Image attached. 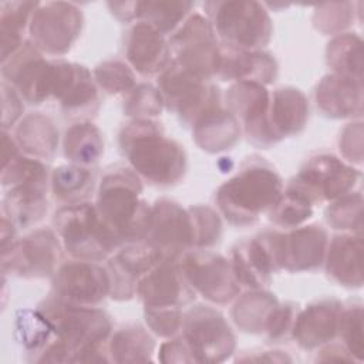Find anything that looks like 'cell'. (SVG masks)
<instances>
[{
	"label": "cell",
	"mask_w": 364,
	"mask_h": 364,
	"mask_svg": "<svg viewBox=\"0 0 364 364\" xmlns=\"http://www.w3.org/2000/svg\"><path fill=\"white\" fill-rule=\"evenodd\" d=\"M240 129L236 118L220 108L205 115L195 124V139L202 149L219 152L232 146L239 138Z\"/></svg>",
	"instance_id": "27"
},
{
	"label": "cell",
	"mask_w": 364,
	"mask_h": 364,
	"mask_svg": "<svg viewBox=\"0 0 364 364\" xmlns=\"http://www.w3.org/2000/svg\"><path fill=\"white\" fill-rule=\"evenodd\" d=\"M158 85L164 104L193 127L205 115L220 108L218 88L178 64L162 73Z\"/></svg>",
	"instance_id": "7"
},
{
	"label": "cell",
	"mask_w": 364,
	"mask_h": 364,
	"mask_svg": "<svg viewBox=\"0 0 364 364\" xmlns=\"http://www.w3.org/2000/svg\"><path fill=\"white\" fill-rule=\"evenodd\" d=\"M148 326L159 336H172L182 326V314L178 307H154L145 313Z\"/></svg>",
	"instance_id": "42"
},
{
	"label": "cell",
	"mask_w": 364,
	"mask_h": 364,
	"mask_svg": "<svg viewBox=\"0 0 364 364\" xmlns=\"http://www.w3.org/2000/svg\"><path fill=\"white\" fill-rule=\"evenodd\" d=\"M326 232L318 226H306L283 235V267L309 270L318 266L324 256Z\"/></svg>",
	"instance_id": "22"
},
{
	"label": "cell",
	"mask_w": 364,
	"mask_h": 364,
	"mask_svg": "<svg viewBox=\"0 0 364 364\" xmlns=\"http://www.w3.org/2000/svg\"><path fill=\"white\" fill-rule=\"evenodd\" d=\"M274 60L259 51L236 50L225 47L220 50L218 75L225 80H237L239 82L267 84L276 77Z\"/></svg>",
	"instance_id": "19"
},
{
	"label": "cell",
	"mask_w": 364,
	"mask_h": 364,
	"mask_svg": "<svg viewBox=\"0 0 364 364\" xmlns=\"http://www.w3.org/2000/svg\"><path fill=\"white\" fill-rule=\"evenodd\" d=\"M51 186L57 199L68 205L81 203L92 191L94 173L87 166L63 165L54 169Z\"/></svg>",
	"instance_id": "30"
},
{
	"label": "cell",
	"mask_w": 364,
	"mask_h": 364,
	"mask_svg": "<svg viewBox=\"0 0 364 364\" xmlns=\"http://www.w3.org/2000/svg\"><path fill=\"white\" fill-rule=\"evenodd\" d=\"M183 340L196 361H223L235 347V337L218 311L198 306L182 320Z\"/></svg>",
	"instance_id": "9"
},
{
	"label": "cell",
	"mask_w": 364,
	"mask_h": 364,
	"mask_svg": "<svg viewBox=\"0 0 364 364\" xmlns=\"http://www.w3.org/2000/svg\"><path fill=\"white\" fill-rule=\"evenodd\" d=\"M47 181H31L10 188L4 198V212L16 226H28L43 218L47 210Z\"/></svg>",
	"instance_id": "24"
},
{
	"label": "cell",
	"mask_w": 364,
	"mask_h": 364,
	"mask_svg": "<svg viewBox=\"0 0 364 364\" xmlns=\"http://www.w3.org/2000/svg\"><path fill=\"white\" fill-rule=\"evenodd\" d=\"M119 144L132 169L151 183L169 186L185 173L186 158L182 146L149 119L128 124L119 135Z\"/></svg>",
	"instance_id": "1"
},
{
	"label": "cell",
	"mask_w": 364,
	"mask_h": 364,
	"mask_svg": "<svg viewBox=\"0 0 364 364\" xmlns=\"http://www.w3.org/2000/svg\"><path fill=\"white\" fill-rule=\"evenodd\" d=\"M162 97L159 90H155L151 85H139L132 90L129 95L125 111L128 115L138 117V119H148L149 117H155L161 112L162 108Z\"/></svg>",
	"instance_id": "40"
},
{
	"label": "cell",
	"mask_w": 364,
	"mask_h": 364,
	"mask_svg": "<svg viewBox=\"0 0 364 364\" xmlns=\"http://www.w3.org/2000/svg\"><path fill=\"white\" fill-rule=\"evenodd\" d=\"M361 307L348 309L344 313L340 311L338 327L348 353L357 355L360 360L363 357V321H361Z\"/></svg>",
	"instance_id": "41"
},
{
	"label": "cell",
	"mask_w": 364,
	"mask_h": 364,
	"mask_svg": "<svg viewBox=\"0 0 364 364\" xmlns=\"http://www.w3.org/2000/svg\"><path fill=\"white\" fill-rule=\"evenodd\" d=\"M340 304L336 301H320L309 306L299 314L293 324V336L304 348H314L330 341L338 327Z\"/></svg>",
	"instance_id": "21"
},
{
	"label": "cell",
	"mask_w": 364,
	"mask_h": 364,
	"mask_svg": "<svg viewBox=\"0 0 364 364\" xmlns=\"http://www.w3.org/2000/svg\"><path fill=\"white\" fill-rule=\"evenodd\" d=\"M360 44V40L354 36L338 37L331 44H328V64L338 73V75L357 80L354 77V70L358 75L361 73Z\"/></svg>",
	"instance_id": "35"
},
{
	"label": "cell",
	"mask_w": 364,
	"mask_h": 364,
	"mask_svg": "<svg viewBox=\"0 0 364 364\" xmlns=\"http://www.w3.org/2000/svg\"><path fill=\"white\" fill-rule=\"evenodd\" d=\"M169 44L175 50L176 64L183 70L205 81L218 74L220 50L209 20L199 14L189 17Z\"/></svg>",
	"instance_id": "8"
},
{
	"label": "cell",
	"mask_w": 364,
	"mask_h": 364,
	"mask_svg": "<svg viewBox=\"0 0 364 364\" xmlns=\"http://www.w3.org/2000/svg\"><path fill=\"white\" fill-rule=\"evenodd\" d=\"M361 239L338 236L330 245L327 272L337 282L348 286L361 284Z\"/></svg>",
	"instance_id": "26"
},
{
	"label": "cell",
	"mask_w": 364,
	"mask_h": 364,
	"mask_svg": "<svg viewBox=\"0 0 364 364\" xmlns=\"http://www.w3.org/2000/svg\"><path fill=\"white\" fill-rule=\"evenodd\" d=\"M229 112L243 122V127L255 142L260 145L274 144V136L269 124L270 97L263 85L256 82H237L228 95Z\"/></svg>",
	"instance_id": "16"
},
{
	"label": "cell",
	"mask_w": 364,
	"mask_h": 364,
	"mask_svg": "<svg viewBox=\"0 0 364 364\" xmlns=\"http://www.w3.org/2000/svg\"><path fill=\"white\" fill-rule=\"evenodd\" d=\"M311 215V203L297 193L287 191L286 195H282L277 203L272 208L270 219L280 226L294 228L307 220Z\"/></svg>",
	"instance_id": "37"
},
{
	"label": "cell",
	"mask_w": 364,
	"mask_h": 364,
	"mask_svg": "<svg viewBox=\"0 0 364 364\" xmlns=\"http://www.w3.org/2000/svg\"><path fill=\"white\" fill-rule=\"evenodd\" d=\"M37 7L38 3L30 1L1 3V63L23 46L21 34L26 28L30 14L34 13Z\"/></svg>",
	"instance_id": "32"
},
{
	"label": "cell",
	"mask_w": 364,
	"mask_h": 364,
	"mask_svg": "<svg viewBox=\"0 0 364 364\" xmlns=\"http://www.w3.org/2000/svg\"><path fill=\"white\" fill-rule=\"evenodd\" d=\"M17 333L20 343L28 350H38L44 344L47 346L48 337L53 328L48 320L41 314L40 310L31 311L24 310L17 317Z\"/></svg>",
	"instance_id": "36"
},
{
	"label": "cell",
	"mask_w": 364,
	"mask_h": 364,
	"mask_svg": "<svg viewBox=\"0 0 364 364\" xmlns=\"http://www.w3.org/2000/svg\"><path fill=\"white\" fill-rule=\"evenodd\" d=\"M104 142L97 127L90 122L73 125L64 138V154L75 165L90 166L98 161Z\"/></svg>",
	"instance_id": "29"
},
{
	"label": "cell",
	"mask_w": 364,
	"mask_h": 364,
	"mask_svg": "<svg viewBox=\"0 0 364 364\" xmlns=\"http://www.w3.org/2000/svg\"><path fill=\"white\" fill-rule=\"evenodd\" d=\"M282 196V181L269 166L250 165L218 191V205L226 219L237 226L250 225L272 209Z\"/></svg>",
	"instance_id": "4"
},
{
	"label": "cell",
	"mask_w": 364,
	"mask_h": 364,
	"mask_svg": "<svg viewBox=\"0 0 364 364\" xmlns=\"http://www.w3.org/2000/svg\"><path fill=\"white\" fill-rule=\"evenodd\" d=\"M55 296L81 306H92L111 293L109 274L92 262H74L60 267L53 280Z\"/></svg>",
	"instance_id": "15"
},
{
	"label": "cell",
	"mask_w": 364,
	"mask_h": 364,
	"mask_svg": "<svg viewBox=\"0 0 364 364\" xmlns=\"http://www.w3.org/2000/svg\"><path fill=\"white\" fill-rule=\"evenodd\" d=\"M95 78L98 84L111 94L128 91L134 87L132 71L121 61H105L95 70Z\"/></svg>",
	"instance_id": "39"
},
{
	"label": "cell",
	"mask_w": 364,
	"mask_h": 364,
	"mask_svg": "<svg viewBox=\"0 0 364 364\" xmlns=\"http://www.w3.org/2000/svg\"><path fill=\"white\" fill-rule=\"evenodd\" d=\"M127 55L141 74H155L166 65L169 47L162 34L148 23L135 24L128 37Z\"/></svg>",
	"instance_id": "20"
},
{
	"label": "cell",
	"mask_w": 364,
	"mask_h": 364,
	"mask_svg": "<svg viewBox=\"0 0 364 364\" xmlns=\"http://www.w3.org/2000/svg\"><path fill=\"white\" fill-rule=\"evenodd\" d=\"M178 260H161L138 283L136 294L146 309L178 307L192 299L189 283Z\"/></svg>",
	"instance_id": "17"
},
{
	"label": "cell",
	"mask_w": 364,
	"mask_h": 364,
	"mask_svg": "<svg viewBox=\"0 0 364 364\" xmlns=\"http://www.w3.org/2000/svg\"><path fill=\"white\" fill-rule=\"evenodd\" d=\"M317 105L331 117H347L360 109L361 81L344 75H328L317 87Z\"/></svg>",
	"instance_id": "25"
},
{
	"label": "cell",
	"mask_w": 364,
	"mask_h": 364,
	"mask_svg": "<svg viewBox=\"0 0 364 364\" xmlns=\"http://www.w3.org/2000/svg\"><path fill=\"white\" fill-rule=\"evenodd\" d=\"M215 31L225 47L255 50L270 40L272 24L267 13L255 1H213L206 3Z\"/></svg>",
	"instance_id": "6"
},
{
	"label": "cell",
	"mask_w": 364,
	"mask_h": 364,
	"mask_svg": "<svg viewBox=\"0 0 364 364\" xmlns=\"http://www.w3.org/2000/svg\"><path fill=\"white\" fill-rule=\"evenodd\" d=\"M18 146L34 158H48L54 154L58 132L50 118L31 114L26 117L16 131Z\"/></svg>",
	"instance_id": "28"
},
{
	"label": "cell",
	"mask_w": 364,
	"mask_h": 364,
	"mask_svg": "<svg viewBox=\"0 0 364 364\" xmlns=\"http://www.w3.org/2000/svg\"><path fill=\"white\" fill-rule=\"evenodd\" d=\"M81 23V13L74 4H38L30 21L33 46L50 54H63L78 37Z\"/></svg>",
	"instance_id": "11"
},
{
	"label": "cell",
	"mask_w": 364,
	"mask_h": 364,
	"mask_svg": "<svg viewBox=\"0 0 364 364\" xmlns=\"http://www.w3.org/2000/svg\"><path fill=\"white\" fill-rule=\"evenodd\" d=\"M141 192V181L131 169L115 168L101 181L95 209L118 243L146 237L151 208L139 199Z\"/></svg>",
	"instance_id": "3"
},
{
	"label": "cell",
	"mask_w": 364,
	"mask_h": 364,
	"mask_svg": "<svg viewBox=\"0 0 364 364\" xmlns=\"http://www.w3.org/2000/svg\"><path fill=\"white\" fill-rule=\"evenodd\" d=\"M191 3L185 1H148L141 3V17L161 34L172 31L183 20Z\"/></svg>",
	"instance_id": "34"
},
{
	"label": "cell",
	"mask_w": 364,
	"mask_h": 364,
	"mask_svg": "<svg viewBox=\"0 0 364 364\" xmlns=\"http://www.w3.org/2000/svg\"><path fill=\"white\" fill-rule=\"evenodd\" d=\"M162 260L161 253L151 245L132 243L121 250L108 264L111 294L115 299H129L149 270Z\"/></svg>",
	"instance_id": "18"
},
{
	"label": "cell",
	"mask_w": 364,
	"mask_h": 364,
	"mask_svg": "<svg viewBox=\"0 0 364 364\" xmlns=\"http://www.w3.org/2000/svg\"><path fill=\"white\" fill-rule=\"evenodd\" d=\"M189 216L192 225V246L208 247L219 240L220 220L212 209L203 206L191 208Z\"/></svg>",
	"instance_id": "38"
},
{
	"label": "cell",
	"mask_w": 364,
	"mask_h": 364,
	"mask_svg": "<svg viewBox=\"0 0 364 364\" xmlns=\"http://www.w3.org/2000/svg\"><path fill=\"white\" fill-rule=\"evenodd\" d=\"M58 259L60 242L51 230L41 229L3 252V269L18 276L43 277L53 273Z\"/></svg>",
	"instance_id": "14"
},
{
	"label": "cell",
	"mask_w": 364,
	"mask_h": 364,
	"mask_svg": "<svg viewBox=\"0 0 364 364\" xmlns=\"http://www.w3.org/2000/svg\"><path fill=\"white\" fill-rule=\"evenodd\" d=\"M307 101L294 88H279L269 104V124L277 139L297 134L307 121Z\"/></svg>",
	"instance_id": "23"
},
{
	"label": "cell",
	"mask_w": 364,
	"mask_h": 364,
	"mask_svg": "<svg viewBox=\"0 0 364 364\" xmlns=\"http://www.w3.org/2000/svg\"><path fill=\"white\" fill-rule=\"evenodd\" d=\"M360 205V195L357 198H346L327 210V219L336 229H353L354 218L361 220V216H354V208Z\"/></svg>",
	"instance_id": "43"
},
{
	"label": "cell",
	"mask_w": 364,
	"mask_h": 364,
	"mask_svg": "<svg viewBox=\"0 0 364 364\" xmlns=\"http://www.w3.org/2000/svg\"><path fill=\"white\" fill-rule=\"evenodd\" d=\"M109 348L114 361H148L154 350V341L141 327H127L114 334Z\"/></svg>",
	"instance_id": "33"
},
{
	"label": "cell",
	"mask_w": 364,
	"mask_h": 364,
	"mask_svg": "<svg viewBox=\"0 0 364 364\" xmlns=\"http://www.w3.org/2000/svg\"><path fill=\"white\" fill-rule=\"evenodd\" d=\"M38 310L64 344L63 363L108 361L100 355V344L111 331V321L105 311L74 304L57 296L44 301Z\"/></svg>",
	"instance_id": "2"
},
{
	"label": "cell",
	"mask_w": 364,
	"mask_h": 364,
	"mask_svg": "<svg viewBox=\"0 0 364 364\" xmlns=\"http://www.w3.org/2000/svg\"><path fill=\"white\" fill-rule=\"evenodd\" d=\"M148 245L156 249L162 260H178L181 252L192 246L191 216L178 203L162 199L151 209Z\"/></svg>",
	"instance_id": "13"
},
{
	"label": "cell",
	"mask_w": 364,
	"mask_h": 364,
	"mask_svg": "<svg viewBox=\"0 0 364 364\" xmlns=\"http://www.w3.org/2000/svg\"><path fill=\"white\" fill-rule=\"evenodd\" d=\"M277 307L273 296L255 291L245 294L236 303L233 316L237 326L246 331H269Z\"/></svg>",
	"instance_id": "31"
},
{
	"label": "cell",
	"mask_w": 364,
	"mask_h": 364,
	"mask_svg": "<svg viewBox=\"0 0 364 364\" xmlns=\"http://www.w3.org/2000/svg\"><path fill=\"white\" fill-rule=\"evenodd\" d=\"M181 270L189 286L210 301L228 303L239 293V282L232 264L213 253H191L181 263Z\"/></svg>",
	"instance_id": "12"
},
{
	"label": "cell",
	"mask_w": 364,
	"mask_h": 364,
	"mask_svg": "<svg viewBox=\"0 0 364 364\" xmlns=\"http://www.w3.org/2000/svg\"><path fill=\"white\" fill-rule=\"evenodd\" d=\"M54 225L65 250L80 260H102L119 245L98 216L95 206L87 202L60 209Z\"/></svg>",
	"instance_id": "5"
},
{
	"label": "cell",
	"mask_w": 364,
	"mask_h": 364,
	"mask_svg": "<svg viewBox=\"0 0 364 364\" xmlns=\"http://www.w3.org/2000/svg\"><path fill=\"white\" fill-rule=\"evenodd\" d=\"M357 178L358 173L336 156L320 155L306 164L287 191L313 203L343 196L354 186Z\"/></svg>",
	"instance_id": "10"
}]
</instances>
